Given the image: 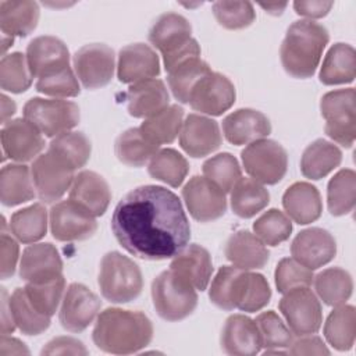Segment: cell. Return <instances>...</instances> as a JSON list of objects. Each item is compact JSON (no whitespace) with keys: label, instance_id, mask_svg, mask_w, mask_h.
Wrapping results in <instances>:
<instances>
[{"label":"cell","instance_id":"obj_44","mask_svg":"<svg viewBox=\"0 0 356 356\" xmlns=\"http://www.w3.org/2000/svg\"><path fill=\"white\" fill-rule=\"evenodd\" d=\"M10 307L17 327L25 335H39L50 325V317L39 313L33 307L24 288H17L13 292Z\"/></svg>","mask_w":356,"mask_h":356},{"label":"cell","instance_id":"obj_17","mask_svg":"<svg viewBox=\"0 0 356 356\" xmlns=\"http://www.w3.org/2000/svg\"><path fill=\"white\" fill-rule=\"evenodd\" d=\"M291 253L305 267L317 270L335 257L337 243L327 229L312 227L295 236L291 243Z\"/></svg>","mask_w":356,"mask_h":356},{"label":"cell","instance_id":"obj_21","mask_svg":"<svg viewBox=\"0 0 356 356\" xmlns=\"http://www.w3.org/2000/svg\"><path fill=\"white\" fill-rule=\"evenodd\" d=\"M220 342L221 349L232 356H253L261 349L256 321L243 314H232L225 320Z\"/></svg>","mask_w":356,"mask_h":356},{"label":"cell","instance_id":"obj_10","mask_svg":"<svg viewBox=\"0 0 356 356\" xmlns=\"http://www.w3.org/2000/svg\"><path fill=\"white\" fill-rule=\"evenodd\" d=\"M75 170L51 152L39 154L31 167L38 196L44 203H54L71 188Z\"/></svg>","mask_w":356,"mask_h":356},{"label":"cell","instance_id":"obj_47","mask_svg":"<svg viewBox=\"0 0 356 356\" xmlns=\"http://www.w3.org/2000/svg\"><path fill=\"white\" fill-rule=\"evenodd\" d=\"M254 321L260 332L261 346L266 348L264 352L289 349L293 342V334L274 310L260 313Z\"/></svg>","mask_w":356,"mask_h":356},{"label":"cell","instance_id":"obj_42","mask_svg":"<svg viewBox=\"0 0 356 356\" xmlns=\"http://www.w3.org/2000/svg\"><path fill=\"white\" fill-rule=\"evenodd\" d=\"M149 175L172 188H178L188 175L186 159L174 149L159 150L149 161Z\"/></svg>","mask_w":356,"mask_h":356},{"label":"cell","instance_id":"obj_33","mask_svg":"<svg viewBox=\"0 0 356 356\" xmlns=\"http://www.w3.org/2000/svg\"><path fill=\"white\" fill-rule=\"evenodd\" d=\"M320 82L324 85L349 83L356 76V53L348 43L331 46L320 70Z\"/></svg>","mask_w":356,"mask_h":356},{"label":"cell","instance_id":"obj_51","mask_svg":"<svg viewBox=\"0 0 356 356\" xmlns=\"http://www.w3.org/2000/svg\"><path fill=\"white\" fill-rule=\"evenodd\" d=\"M36 90L54 97H74L81 92L78 79L70 65L39 76Z\"/></svg>","mask_w":356,"mask_h":356},{"label":"cell","instance_id":"obj_13","mask_svg":"<svg viewBox=\"0 0 356 356\" xmlns=\"http://www.w3.org/2000/svg\"><path fill=\"white\" fill-rule=\"evenodd\" d=\"M182 199L189 214L200 222H209L227 211L225 192L204 177H192L182 189Z\"/></svg>","mask_w":356,"mask_h":356},{"label":"cell","instance_id":"obj_50","mask_svg":"<svg viewBox=\"0 0 356 356\" xmlns=\"http://www.w3.org/2000/svg\"><path fill=\"white\" fill-rule=\"evenodd\" d=\"M253 231L264 245L277 246L289 238L292 232V222L282 211L270 209L254 221Z\"/></svg>","mask_w":356,"mask_h":356},{"label":"cell","instance_id":"obj_55","mask_svg":"<svg viewBox=\"0 0 356 356\" xmlns=\"http://www.w3.org/2000/svg\"><path fill=\"white\" fill-rule=\"evenodd\" d=\"M18 256H19L18 242L6 231V222L3 218L1 235H0V275L3 280L14 274Z\"/></svg>","mask_w":356,"mask_h":356},{"label":"cell","instance_id":"obj_37","mask_svg":"<svg viewBox=\"0 0 356 356\" xmlns=\"http://www.w3.org/2000/svg\"><path fill=\"white\" fill-rule=\"evenodd\" d=\"M268 202V191L253 178H241L231 189V209L241 218L256 216Z\"/></svg>","mask_w":356,"mask_h":356},{"label":"cell","instance_id":"obj_7","mask_svg":"<svg viewBox=\"0 0 356 356\" xmlns=\"http://www.w3.org/2000/svg\"><path fill=\"white\" fill-rule=\"evenodd\" d=\"M24 118L44 136L56 138L79 122V107L70 100L32 97L24 106Z\"/></svg>","mask_w":356,"mask_h":356},{"label":"cell","instance_id":"obj_1","mask_svg":"<svg viewBox=\"0 0 356 356\" xmlns=\"http://www.w3.org/2000/svg\"><path fill=\"white\" fill-rule=\"evenodd\" d=\"M111 231L128 253L142 260L171 259L191 238L181 200L157 185L129 191L113 211Z\"/></svg>","mask_w":356,"mask_h":356},{"label":"cell","instance_id":"obj_43","mask_svg":"<svg viewBox=\"0 0 356 356\" xmlns=\"http://www.w3.org/2000/svg\"><path fill=\"white\" fill-rule=\"evenodd\" d=\"M356 174L350 168L338 171L328 182L327 203L332 216H345L355 207Z\"/></svg>","mask_w":356,"mask_h":356},{"label":"cell","instance_id":"obj_11","mask_svg":"<svg viewBox=\"0 0 356 356\" xmlns=\"http://www.w3.org/2000/svg\"><path fill=\"white\" fill-rule=\"evenodd\" d=\"M96 229L95 216L71 199L56 203L50 210V231L57 241H85Z\"/></svg>","mask_w":356,"mask_h":356},{"label":"cell","instance_id":"obj_9","mask_svg":"<svg viewBox=\"0 0 356 356\" xmlns=\"http://www.w3.org/2000/svg\"><path fill=\"white\" fill-rule=\"evenodd\" d=\"M280 310L296 337L316 334L321 327V305L309 286H299L285 292L280 300Z\"/></svg>","mask_w":356,"mask_h":356},{"label":"cell","instance_id":"obj_61","mask_svg":"<svg viewBox=\"0 0 356 356\" xmlns=\"http://www.w3.org/2000/svg\"><path fill=\"white\" fill-rule=\"evenodd\" d=\"M15 103L7 97L6 95H1V121L3 124L7 122V120L15 113Z\"/></svg>","mask_w":356,"mask_h":356},{"label":"cell","instance_id":"obj_29","mask_svg":"<svg viewBox=\"0 0 356 356\" xmlns=\"http://www.w3.org/2000/svg\"><path fill=\"white\" fill-rule=\"evenodd\" d=\"M128 113L136 118H149L168 107L170 96L161 79L152 78L134 83L127 92Z\"/></svg>","mask_w":356,"mask_h":356},{"label":"cell","instance_id":"obj_32","mask_svg":"<svg viewBox=\"0 0 356 356\" xmlns=\"http://www.w3.org/2000/svg\"><path fill=\"white\" fill-rule=\"evenodd\" d=\"M35 197V185L29 168L8 164L0 171V200L4 206H17Z\"/></svg>","mask_w":356,"mask_h":356},{"label":"cell","instance_id":"obj_58","mask_svg":"<svg viewBox=\"0 0 356 356\" xmlns=\"http://www.w3.org/2000/svg\"><path fill=\"white\" fill-rule=\"evenodd\" d=\"M332 1H295V13L306 18H321L332 8Z\"/></svg>","mask_w":356,"mask_h":356},{"label":"cell","instance_id":"obj_8","mask_svg":"<svg viewBox=\"0 0 356 356\" xmlns=\"http://www.w3.org/2000/svg\"><path fill=\"white\" fill-rule=\"evenodd\" d=\"M245 171L257 182L274 185L288 168V154L275 140L259 139L249 143L241 153Z\"/></svg>","mask_w":356,"mask_h":356},{"label":"cell","instance_id":"obj_31","mask_svg":"<svg viewBox=\"0 0 356 356\" xmlns=\"http://www.w3.org/2000/svg\"><path fill=\"white\" fill-rule=\"evenodd\" d=\"M342 161L339 147L325 139H316L302 154L300 171L309 179H321Z\"/></svg>","mask_w":356,"mask_h":356},{"label":"cell","instance_id":"obj_27","mask_svg":"<svg viewBox=\"0 0 356 356\" xmlns=\"http://www.w3.org/2000/svg\"><path fill=\"white\" fill-rule=\"evenodd\" d=\"M224 253L235 267L245 271L263 268L270 257L266 245L246 229L236 231L228 238Z\"/></svg>","mask_w":356,"mask_h":356},{"label":"cell","instance_id":"obj_19","mask_svg":"<svg viewBox=\"0 0 356 356\" xmlns=\"http://www.w3.org/2000/svg\"><path fill=\"white\" fill-rule=\"evenodd\" d=\"M160 74V61L156 51L145 43L122 47L118 54L117 76L122 83H138L156 78Z\"/></svg>","mask_w":356,"mask_h":356},{"label":"cell","instance_id":"obj_41","mask_svg":"<svg viewBox=\"0 0 356 356\" xmlns=\"http://www.w3.org/2000/svg\"><path fill=\"white\" fill-rule=\"evenodd\" d=\"M11 234L22 243L42 239L47 231V211L42 203L15 211L10 218Z\"/></svg>","mask_w":356,"mask_h":356},{"label":"cell","instance_id":"obj_57","mask_svg":"<svg viewBox=\"0 0 356 356\" xmlns=\"http://www.w3.org/2000/svg\"><path fill=\"white\" fill-rule=\"evenodd\" d=\"M288 353H291V355H330V350L320 337H314L312 334V335H303V337H300V339L293 341L288 349Z\"/></svg>","mask_w":356,"mask_h":356},{"label":"cell","instance_id":"obj_5","mask_svg":"<svg viewBox=\"0 0 356 356\" xmlns=\"http://www.w3.org/2000/svg\"><path fill=\"white\" fill-rule=\"evenodd\" d=\"M152 299L157 314L167 321L184 320L197 305L196 289L171 270L163 271L154 278Z\"/></svg>","mask_w":356,"mask_h":356},{"label":"cell","instance_id":"obj_52","mask_svg":"<svg viewBox=\"0 0 356 356\" xmlns=\"http://www.w3.org/2000/svg\"><path fill=\"white\" fill-rule=\"evenodd\" d=\"M213 14L217 22L227 29H243L256 18L254 8L249 1H216Z\"/></svg>","mask_w":356,"mask_h":356},{"label":"cell","instance_id":"obj_56","mask_svg":"<svg viewBox=\"0 0 356 356\" xmlns=\"http://www.w3.org/2000/svg\"><path fill=\"white\" fill-rule=\"evenodd\" d=\"M42 355H88V349L72 337H57L47 342Z\"/></svg>","mask_w":356,"mask_h":356},{"label":"cell","instance_id":"obj_20","mask_svg":"<svg viewBox=\"0 0 356 356\" xmlns=\"http://www.w3.org/2000/svg\"><path fill=\"white\" fill-rule=\"evenodd\" d=\"M63 273L58 250L51 243H33L24 249L19 263V277L26 282H46Z\"/></svg>","mask_w":356,"mask_h":356},{"label":"cell","instance_id":"obj_16","mask_svg":"<svg viewBox=\"0 0 356 356\" xmlns=\"http://www.w3.org/2000/svg\"><path fill=\"white\" fill-rule=\"evenodd\" d=\"M3 154L19 163L39 156L44 147L42 132L26 118H15L3 124L1 128Z\"/></svg>","mask_w":356,"mask_h":356},{"label":"cell","instance_id":"obj_30","mask_svg":"<svg viewBox=\"0 0 356 356\" xmlns=\"http://www.w3.org/2000/svg\"><path fill=\"white\" fill-rule=\"evenodd\" d=\"M39 6L35 1H1L0 3V28L3 35L28 36L38 25Z\"/></svg>","mask_w":356,"mask_h":356},{"label":"cell","instance_id":"obj_60","mask_svg":"<svg viewBox=\"0 0 356 356\" xmlns=\"http://www.w3.org/2000/svg\"><path fill=\"white\" fill-rule=\"evenodd\" d=\"M10 355H29V350L17 338L8 337V334H1L0 356H10Z\"/></svg>","mask_w":356,"mask_h":356},{"label":"cell","instance_id":"obj_14","mask_svg":"<svg viewBox=\"0 0 356 356\" xmlns=\"http://www.w3.org/2000/svg\"><path fill=\"white\" fill-rule=\"evenodd\" d=\"M234 83L222 74L209 72L192 89L189 96L191 107L209 115H221L235 102Z\"/></svg>","mask_w":356,"mask_h":356},{"label":"cell","instance_id":"obj_25","mask_svg":"<svg viewBox=\"0 0 356 356\" xmlns=\"http://www.w3.org/2000/svg\"><path fill=\"white\" fill-rule=\"evenodd\" d=\"M70 199L97 217L106 213L111 200V192L102 175L83 170L75 175L70 188Z\"/></svg>","mask_w":356,"mask_h":356},{"label":"cell","instance_id":"obj_45","mask_svg":"<svg viewBox=\"0 0 356 356\" xmlns=\"http://www.w3.org/2000/svg\"><path fill=\"white\" fill-rule=\"evenodd\" d=\"M49 152L58 156L74 170L83 167L92 152L89 139L82 132H64L51 139Z\"/></svg>","mask_w":356,"mask_h":356},{"label":"cell","instance_id":"obj_54","mask_svg":"<svg viewBox=\"0 0 356 356\" xmlns=\"http://www.w3.org/2000/svg\"><path fill=\"white\" fill-rule=\"evenodd\" d=\"M275 285L278 292L285 293L293 288L309 286L313 282V270L305 267L293 257L282 259L275 268Z\"/></svg>","mask_w":356,"mask_h":356},{"label":"cell","instance_id":"obj_2","mask_svg":"<svg viewBox=\"0 0 356 356\" xmlns=\"http://www.w3.org/2000/svg\"><path fill=\"white\" fill-rule=\"evenodd\" d=\"M92 338L103 352L131 355L150 343L153 324L142 312L108 307L97 316Z\"/></svg>","mask_w":356,"mask_h":356},{"label":"cell","instance_id":"obj_26","mask_svg":"<svg viewBox=\"0 0 356 356\" xmlns=\"http://www.w3.org/2000/svg\"><path fill=\"white\" fill-rule=\"evenodd\" d=\"M26 60L33 76L70 65V51L56 36H38L26 47Z\"/></svg>","mask_w":356,"mask_h":356},{"label":"cell","instance_id":"obj_28","mask_svg":"<svg viewBox=\"0 0 356 356\" xmlns=\"http://www.w3.org/2000/svg\"><path fill=\"white\" fill-rule=\"evenodd\" d=\"M282 206L288 217L300 225L314 222L323 211L320 192L309 182L292 184L282 196Z\"/></svg>","mask_w":356,"mask_h":356},{"label":"cell","instance_id":"obj_23","mask_svg":"<svg viewBox=\"0 0 356 356\" xmlns=\"http://www.w3.org/2000/svg\"><path fill=\"white\" fill-rule=\"evenodd\" d=\"M170 270L197 291H204L213 274L210 253L200 245H186L172 257Z\"/></svg>","mask_w":356,"mask_h":356},{"label":"cell","instance_id":"obj_36","mask_svg":"<svg viewBox=\"0 0 356 356\" xmlns=\"http://www.w3.org/2000/svg\"><path fill=\"white\" fill-rule=\"evenodd\" d=\"M324 337L337 350H349L356 337V310L350 305H339L328 314Z\"/></svg>","mask_w":356,"mask_h":356},{"label":"cell","instance_id":"obj_49","mask_svg":"<svg viewBox=\"0 0 356 356\" xmlns=\"http://www.w3.org/2000/svg\"><path fill=\"white\" fill-rule=\"evenodd\" d=\"M64 288L65 280L63 275H60L46 282H28L24 289L33 307L39 313L51 317L57 312V307L64 293Z\"/></svg>","mask_w":356,"mask_h":356},{"label":"cell","instance_id":"obj_12","mask_svg":"<svg viewBox=\"0 0 356 356\" xmlns=\"http://www.w3.org/2000/svg\"><path fill=\"white\" fill-rule=\"evenodd\" d=\"M72 61L76 78L86 89L103 88L114 75V51L103 43L85 44L74 54Z\"/></svg>","mask_w":356,"mask_h":356},{"label":"cell","instance_id":"obj_53","mask_svg":"<svg viewBox=\"0 0 356 356\" xmlns=\"http://www.w3.org/2000/svg\"><path fill=\"white\" fill-rule=\"evenodd\" d=\"M241 268L235 266H224L218 270L211 281L209 298L213 305L222 310H234V292Z\"/></svg>","mask_w":356,"mask_h":356},{"label":"cell","instance_id":"obj_3","mask_svg":"<svg viewBox=\"0 0 356 356\" xmlns=\"http://www.w3.org/2000/svg\"><path fill=\"white\" fill-rule=\"evenodd\" d=\"M330 35L325 26L312 19L295 21L282 40L280 56L286 74L293 78H310L316 72Z\"/></svg>","mask_w":356,"mask_h":356},{"label":"cell","instance_id":"obj_34","mask_svg":"<svg viewBox=\"0 0 356 356\" xmlns=\"http://www.w3.org/2000/svg\"><path fill=\"white\" fill-rule=\"evenodd\" d=\"M271 298V289L264 275L242 270L234 292V307L254 313L261 310Z\"/></svg>","mask_w":356,"mask_h":356},{"label":"cell","instance_id":"obj_62","mask_svg":"<svg viewBox=\"0 0 356 356\" xmlns=\"http://www.w3.org/2000/svg\"><path fill=\"white\" fill-rule=\"evenodd\" d=\"M267 13H270V14H273V15H280L282 11H284V8L286 7V3H282V4H278V3H274V4H264V3H261L260 4Z\"/></svg>","mask_w":356,"mask_h":356},{"label":"cell","instance_id":"obj_24","mask_svg":"<svg viewBox=\"0 0 356 356\" xmlns=\"http://www.w3.org/2000/svg\"><path fill=\"white\" fill-rule=\"evenodd\" d=\"M189 21L177 13L161 14L149 31V42L163 57L170 56L192 40Z\"/></svg>","mask_w":356,"mask_h":356},{"label":"cell","instance_id":"obj_39","mask_svg":"<svg viewBox=\"0 0 356 356\" xmlns=\"http://www.w3.org/2000/svg\"><path fill=\"white\" fill-rule=\"evenodd\" d=\"M314 288L318 298L328 306L343 305L352 295L353 281L348 271L339 267L325 268L314 278Z\"/></svg>","mask_w":356,"mask_h":356},{"label":"cell","instance_id":"obj_22","mask_svg":"<svg viewBox=\"0 0 356 356\" xmlns=\"http://www.w3.org/2000/svg\"><path fill=\"white\" fill-rule=\"evenodd\" d=\"M222 132L225 139L235 145H249L264 139L271 132L270 120L253 108H239L222 120Z\"/></svg>","mask_w":356,"mask_h":356},{"label":"cell","instance_id":"obj_59","mask_svg":"<svg viewBox=\"0 0 356 356\" xmlns=\"http://www.w3.org/2000/svg\"><path fill=\"white\" fill-rule=\"evenodd\" d=\"M0 331L1 334H11L17 324L14 321L11 307H10V298L4 288H1V321H0Z\"/></svg>","mask_w":356,"mask_h":356},{"label":"cell","instance_id":"obj_46","mask_svg":"<svg viewBox=\"0 0 356 356\" xmlns=\"http://www.w3.org/2000/svg\"><path fill=\"white\" fill-rule=\"evenodd\" d=\"M32 78L26 56L18 51L3 56L0 61V86L3 90L11 93L25 92L32 85Z\"/></svg>","mask_w":356,"mask_h":356},{"label":"cell","instance_id":"obj_6","mask_svg":"<svg viewBox=\"0 0 356 356\" xmlns=\"http://www.w3.org/2000/svg\"><path fill=\"white\" fill-rule=\"evenodd\" d=\"M321 115L325 118V134L343 147H350L356 136L355 89H337L325 93L320 102Z\"/></svg>","mask_w":356,"mask_h":356},{"label":"cell","instance_id":"obj_35","mask_svg":"<svg viewBox=\"0 0 356 356\" xmlns=\"http://www.w3.org/2000/svg\"><path fill=\"white\" fill-rule=\"evenodd\" d=\"M184 108L178 104H171L157 114L146 118L139 127L146 139L156 145L172 143L182 129Z\"/></svg>","mask_w":356,"mask_h":356},{"label":"cell","instance_id":"obj_4","mask_svg":"<svg viewBox=\"0 0 356 356\" xmlns=\"http://www.w3.org/2000/svg\"><path fill=\"white\" fill-rule=\"evenodd\" d=\"M97 282L103 298L111 303H128L138 298L143 288L139 267L120 252L103 256Z\"/></svg>","mask_w":356,"mask_h":356},{"label":"cell","instance_id":"obj_38","mask_svg":"<svg viewBox=\"0 0 356 356\" xmlns=\"http://www.w3.org/2000/svg\"><path fill=\"white\" fill-rule=\"evenodd\" d=\"M159 147V145L146 139L139 128H129L117 138L114 150L117 159L125 165L142 167L150 161Z\"/></svg>","mask_w":356,"mask_h":356},{"label":"cell","instance_id":"obj_18","mask_svg":"<svg viewBox=\"0 0 356 356\" xmlns=\"http://www.w3.org/2000/svg\"><path fill=\"white\" fill-rule=\"evenodd\" d=\"M218 124L204 115L189 114L179 132V145L191 157H204L221 145Z\"/></svg>","mask_w":356,"mask_h":356},{"label":"cell","instance_id":"obj_48","mask_svg":"<svg viewBox=\"0 0 356 356\" xmlns=\"http://www.w3.org/2000/svg\"><path fill=\"white\" fill-rule=\"evenodd\" d=\"M203 175L216 184L222 192L228 193L242 178L238 160L229 153H220L203 163Z\"/></svg>","mask_w":356,"mask_h":356},{"label":"cell","instance_id":"obj_40","mask_svg":"<svg viewBox=\"0 0 356 356\" xmlns=\"http://www.w3.org/2000/svg\"><path fill=\"white\" fill-rule=\"evenodd\" d=\"M211 72L209 64L203 61L200 57L189 58L184 63H179L167 74L168 86L174 95V97L184 104L189 103V96L195 85Z\"/></svg>","mask_w":356,"mask_h":356},{"label":"cell","instance_id":"obj_15","mask_svg":"<svg viewBox=\"0 0 356 356\" xmlns=\"http://www.w3.org/2000/svg\"><path fill=\"white\" fill-rule=\"evenodd\" d=\"M102 302L85 285L71 284L63 298L58 318L64 330L70 332H82L93 323Z\"/></svg>","mask_w":356,"mask_h":356}]
</instances>
